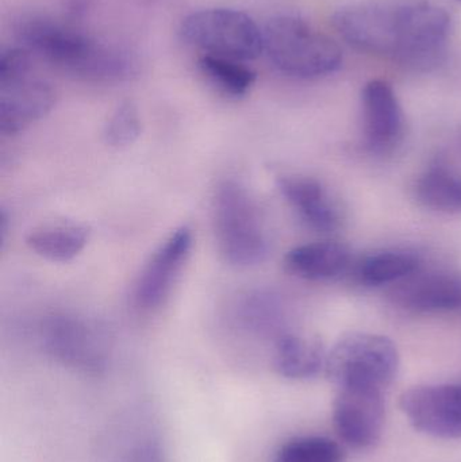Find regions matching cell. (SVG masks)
Segmentation results:
<instances>
[{
  "label": "cell",
  "mask_w": 461,
  "mask_h": 462,
  "mask_svg": "<svg viewBox=\"0 0 461 462\" xmlns=\"http://www.w3.org/2000/svg\"><path fill=\"white\" fill-rule=\"evenodd\" d=\"M343 449L327 437L300 436L289 439L276 452L272 462H344Z\"/></svg>",
  "instance_id": "21"
},
{
  "label": "cell",
  "mask_w": 461,
  "mask_h": 462,
  "mask_svg": "<svg viewBox=\"0 0 461 462\" xmlns=\"http://www.w3.org/2000/svg\"><path fill=\"white\" fill-rule=\"evenodd\" d=\"M400 371V353L379 334L349 333L327 353L325 372L338 390L387 393Z\"/></svg>",
  "instance_id": "3"
},
{
  "label": "cell",
  "mask_w": 461,
  "mask_h": 462,
  "mask_svg": "<svg viewBox=\"0 0 461 462\" xmlns=\"http://www.w3.org/2000/svg\"><path fill=\"white\" fill-rule=\"evenodd\" d=\"M194 233L189 227L173 231L149 258L138 276L134 300L143 310H154L165 303L191 254Z\"/></svg>",
  "instance_id": "10"
},
{
  "label": "cell",
  "mask_w": 461,
  "mask_h": 462,
  "mask_svg": "<svg viewBox=\"0 0 461 462\" xmlns=\"http://www.w3.org/2000/svg\"><path fill=\"white\" fill-rule=\"evenodd\" d=\"M363 135L365 148L375 154L392 153L405 135V116L392 87L371 80L362 91Z\"/></svg>",
  "instance_id": "12"
},
{
  "label": "cell",
  "mask_w": 461,
  "mask_h": 462,
  "mask_svg": "<svg viewBox=\"0 0 461 462\" xmlns=\"http://www.w3.org/2000/svg\"><path fill=\"white\" fill-rule=\"evenodd\" d=\"M200 72L224 94L233 97H244L256 81V72L243 62L224 57L203 54L199 61Z\"/></svg>",
  "instance_id": "20"
},
{
  "label": "cell",
  "mask_w": 461,
  "mask_h": 462,
  "mask_svg": "<svg viewBox=\"0 0 461 462\" xmlns=\"http://www.w3.org/2000/svg\"><path fill=\"white\" fill-rule=\"evenodd\" d=\"M214 229L219 250L232 265H259L270 254V239L259 206L238 181H224L217 189Z\"/></svg>",
  "instance_id": "5"
},
{
  "label": "cell",
  "mask_w": 461,
  "mask_h": 462,
  "mask_svg": "<svg viewBox=\"0 0 461 462\" xmlns=\"http://www.w3.org/2000/svg\"><path fill=\"white\" fill-rule=\"evenodd\" d=\"M141 130H143V125H141L140 111L134 103L126 100L111 114L103 130V138L111 148H127L138 140Z\"/></svg>",
  "instance_id": "23"
},
{
  "label": "cell",
  "mask_w": 461,
  "mask_h": 462,
  "mask_svg": "<svg viewBox=\"0 0 461 462\" xmlns=\"http://www.w3.org/2000/svg\"><path fill=\"white\" fill-rule=\"evenodd\" d=\"M386 395L365 391H337L333 425L348 447L368 449L381 439L386 420Z\"/></svg>",
  "instance_id": "11"
},
{
  "label": "cell",
  "mask_w": 461,
  "mask_h": 462,
  "mask_svg": "<svg viewBox=\"0 0 461 462\" xmlns=\"http://www.w3.org/2000/svg\"><path fill=\"white\" fill-rule=\"evenodd\" d=\"M263 35L268 60L279 72L290 78H324L343 64V53L337 43L297 16L273 18Z\"/></svg>",
  "instance_id": "4"
},
{
  "label": "cell",
  "mask_w": 461,
  "mask_h": 462,
  "mask_svg": "<svg viewBox=\"0 0 461 462\" xmlns=\"http://www.w3.org/2000/svg\"><path fill=\"white\" fill-rule=\"evenodd\" d=\"M127 462H165L164 453L156 439H146L133 448Z\"/></svg>",
  "instance_id": "24"
},
{
  "label": "cell",
  "mask_w": 461,
  "mask_h": 462,
  "mask_svg": "<svg viewBox=\"0 0 461 462\" xmlns=\"http://www.w3.org/2000/svg\"><path fill=\"white\" fill-rule=\"evenodd\" d=\"M238 319L248 330L260 334L278 333L281 336V310L270 293H248L238 304Z\"/></svg>",
  "instance_id": "22"
},
{
  "label": "cell",
  "mask_w": 461,
  "mask_h": 462,
  "mask_svg": "<svg viewBox=\"0 0 461 462\" xmlns=\"http://www.w3.org/2000/svg\"><path fill=\"white\" fill-rule=\"evenodd\" d=\"M419 254L406 249H387L365 255L354 268L357 282L365 287H382L403 282L419 272Z\"/></svg>",
  "instance_id": "18"
},
{
  "label": "cell",
  "mask_w": 461,
  "mask_h": 462,
  "mask_svg": "<svg viewBox=\"0 0 461 462\" xmlns=\"http://www.w3.org/2000/svg\"><path fill=\"white\" fill-rule=\"evenodd\" d=\"M16 34L22 48L78 78L121 83L137 75V61L127 51L51 19H26Z\"/></svg>",
  "instance_id": "2"
},
{
  "label": "cell",
  "mask_w": 461,
  "mask_h": 462,
  "mask_svg": "<svg viewBox=\"0 0 461 462\" xmlns=\"http://www.w3.org/2000/svg\"><path fill=\"white\" fill-rule=\"evenodd\" d=\"M338 34L359 51L422 67L435 43V27L422 2L356 5L333 16Z\"/></svg>",
  "instance_id": "1"
},
{
  "label": "cell",
  "mask_w": 461,
  "mask_h": 462,
  "mask_svg": "<svg viewBox=\"0 0 461 462\" xmlns=\"http://www.w3.org/2000/svg\"><path fill=\"white\" fill-rule=\"evenodd\" d=\"M414 195L429 210L461 214V175L446 165H432L417 179Z\"/></svg>",
  "instance_id": "19"
},
{
  "label": "cell",
  "mask_w": 461,
  "mask_h": 462,
  "mask_svg": "<svg viewBox=\"0 0 461 462\" xmlns=\"http://www.w3.org/2000/svg\"><path fill=\"white\" fill-rule=\"evenodd\" d=\"M327 353L316 337L283 333L276 338L273 368L281 376L308 380L325 371Z\"/></svg>",
  "instance_id": "16"
},
{
  "label": "cell",
  "mask_w": 461,
  "mask_h": 462,
  "mask_svg": "<svg viewBox=\"0 0 461 462\" xmlns=\"http://www.w3.org/2000/svg\"><path fill=\"white\" fill-rule=\"evenodd\" d=\"M181 38L208 56L252 61L264 53V35L248 14L233 8H205L189 14Z\"/></svg>",
  "instance_id": "7"
},
{
  "label": "cell",
  "mask_w": 461,
  "mask_h": 462,
  "mask_svg": "<svg viewBox=\"0 0 461 462\" xmlns=\"http://www.w3.org/2000/svg\"><path fill=\"white\" fill-rule=\"evenodd\" d=\"M348 247L337 242L322 241L300 245L284 255V268L306 282H329L351 269Z\"/></svg>",
  "instance_id": "15"
},
{
  "label": "cell",
  "mask_w": 461,
  "mask_h": 462,
  "mask_svg": "<svg viewBox=\"0 0 461 462\" xmlns=\"http://www.w3.org/2000/svg\"><path fill=\"white\" fill-rule=\"evenodd\" d=\"M46 350L73 368L97 372L105 368L108 345L105 331L91 320L70 315L49 318L42 328Z\"/></svg>",
  "instance_id": "8"
},
{
  "label": "cell",
  "mask_w": 461,
  "mask_h": 462,
  "mask_svg": "<svg viewBox=\"0 0 461 462\" xmlns=\"http://www.w3.org/2000/svg\"><path fill=\"white\" fill-rule=\"evenodd\" d=\"M401 409L420 433L461 439V384H427L401 396Z\"/></svg>",
  "instance_id": "9"
},
{
  "label": "cell",
  "mask_w": 461,
  "mask_h": 462,
  "mask_svg": "<svg viewBox=\"0 0 461 462\" xmlns=\"http://www.w3.org/2000/svg\"><path fill=\"white\" fill-rule=\"evenodd\" d=\"M56 92L38 78L32 53L11 48L0 56V132L15 135L51 113Z\"/></svg>",
  "instance_id": "6"
},
{
  "label": "cell",
  "mask_w": 461,
  "mask_h": 462,
  "mask_svg": "<svg viewBox=\"0 0 461 462\" xmlns=\"http://www.w3.org/2000/svg\"><path fill=\"white\" fill-rule=\"evenodd\" d=\"M278 187L292 210L310 229L335 233L343 226L344 210L327 187L310 176L283 175Z\"/></svg>",
  "instance_id": "13"
},
{
  "label": "cell",
  "mask_w": 461,
  "mask_h": 462,
  "mask_svg": "<svg viewBox=\"0 0 461 462\" xmlns=\"http://www.w3.org/2000/svg\"><path fill=\"white\" fill-rule=\"evenodd\" d=\"M392 299L398 306L416 314L461 312V274L416 272L400 282Z\"/></svg>",
  "instance_id": "14"
},
{
  "label": "cell",
  "mask_w": 461,
  "mask_h": 462,
  "mask_svg": "<svg viewBox=\"0 0 461 462\" xmlns=\"http://www.w3.org/2000/svg\"><path fill=\"white\" fill-rule=\"evenodd\" d=\"M89 227L78 222H54L32 230L26 245L51 263H67L80 254L89 241Z\"/></svg>",
  "instance_id": "17"
}]
</instances>
